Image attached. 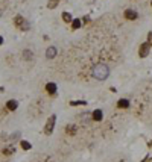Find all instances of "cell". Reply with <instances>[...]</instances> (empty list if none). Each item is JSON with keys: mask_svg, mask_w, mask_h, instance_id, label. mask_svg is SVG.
<instances>
[{"mask_svg": "<svg viewBox=\"0 0 152 162\" xmlns=\"http://www.w3.org/2000/svg\"><path fill=\"white\" fill-rule=\"evenodd\" d=\"M91 76H93L96 80H105L108 76H110V67L107 64H97V65L93 67L91 70Z\"/></svg>", "mask_w": 152, "mask_h": 162, "instance_id": "6da1fadb", "label": "cell"}, {"mask_svg": "<svg viewBox=\"0 0 152 162\" xmlns=\"http://www.w3.org/2000/svg\"><path fill=\"white\" fill-rule=\"evenodd\" d=\"M14 26L17 28L18 30H29L31 29V24H29V21L26 20L23 15H15L14 17Z\"/></svg>", "mask_w": 152, "mask_h": 162, "instance_id": "7a4b0ae2", "label": "cell"}, {"mask_svg": "<svg viewBox=\"0 0 152 162\" xmlns=\"http://www.w3.org/2000/svg\"><path fill=\"white\" fill-rule=\"evenodd\" d=\"M55 123H56V115L53 114L47 118V121H46V126H44V133L46 135H52L53 132V129H55Z\"/></svg>", "mask_w": 152, "mask_h": 162, "instance_id": "3957f363", "label": "cell"}, {"mask_svg": "<svg viewBox=\"0 0 152 162\" xmlns=\"http://www.w3.org/2000/svg\"><path fill=\"white\" fill-rule=\"evenodd\" d=\"M151 44H152V42L146 41V42H143V44L140 46V48H138V55H140V58H146V56L149 55V48H151Z\"/></svg>", "mask_w": 152, "mask_h": 162, "instance_id": "277c9868", "label": "cell"}, {"mask_svg": "<svg viewBox=\"0 0 152 162\" xmlns=\"http://www.w3.org/2000/svg\"><path fill=\"white\" fill-rule=\"evenodd\" d=\"M123 17L126 18V20H137L138 18V14H137V11H134V9H126L123 12Z\"/></svg>", "mask_w": 152, "mask_h": 162, "instance_id": "5b68a950", "label": "cell"}, {"mask_svg": "<svg viewBox=\"0 0 152 162\" xmlns=\"http://www.w3.org/2000/svg\"><path fill=\"white\" fill-rule=\"evenodd\" d=\"M46 93L49 94V95H55L56 94V89H58V86H56V83H53V82H49V83H46Z\"/></svg>", "mask_w": 152, "mask_h": 162, "instance_id": "8992f818", "label": "cell"}, {"mask_svg": "<svg viewBox=\"0 0 152 162\" xmlns=\"http://www.w3.org/2000/svg\"><path fill=\"white\" fill-rule=\"evenodd\" d=\"M102 118H104V111L102 109H94L91 112V120L93 121H102Z\"/></svg>", "mask_w": 152, "mask_h": 162, "instance_id": "52a82bcc", "label": "cell"}, {"mask_svg": "<svg viewBox=\"0 0 152 162\" xmlns=\"http://www.w3.org/2000/svg\"><path fill=\"white\" fill-rule=\"evenodd\" d=\"M56 53H58L56 47L55 46H50V47H47V50H46V58L47 59H53V58L56 56Z\"/></svg>", "mask_w": 152, "mask_h": 162, "instance_id": "ba28073f", "label": "cell"}, {"mask_svg": "<svg viewBox=\"0 0 152 162\" xmlns=\"http://www.w3.org/2000/svg\"><path fill=\"white\" fill-rule=\"evenodd\" d=\"M17 108H18V102L17 100H8L6 102V109L8 111H11V112H12V111H15V109H17Z\"/></svg>", "mask_w": 152, "mask_h": 162, "instance_id": "9c48e42d", "label": "cell"}, {"mask_svg": "<svg viewBox=\"0 0 152 162\" xmlns=\"http://www.w3.org/2000/svg\"><path fill=\"white\" fill-rule=\"evenodd\" d=\"M129 105H131V103H129L128 99H120L117 102V108H120V109H128Z\"/></svg>", "mask_w": 152, "mask_h": 162, "instance_id": "30bf717a", "label": "cell"}, {"mask_svg": "<svg viewBox=\"0 0 152 162\" xmlns=\"http://www.w3.org/2000/svg\"><path fill=\"white\" fill-rule=\"evenodd\" d=\"M23 59L24 61H32V59H34V52L32 50H29V48H26V50H23Z\"/></svg>", "mask_w": 152, "mask_h": 162, "instance_id": "8fae6325", "label": "cell"}, {"mask_svg": "<svg viewBox=\"0 0 152 162\" xmlns=\"http://www.w3.org/2000/svg\"><path fill=\"white\" fill-rule=\"evenodd\" d=\"M70 24H72V29L73 30H78V29H81V26H82V21H81L79 18H73V21Z\"/></svg>", "mask_w": 152, "mask_h": 162, "instance_id": "7c38bea8", "label": "cell"}, {"mask_svg": "<svg viewBox=\"0 0 152 162\" xmlns=\"http://www.w3.org/2000/svg\"><path fill=\"white\" fill-rule=\"evenodd\" d=\"M76 126L75 124H67V127H66V132H67V135H70V136H73V135L76 133Z\"/></svg>", "mask_w": 152, "mask_h": 162, "instance_id": "4fadbf2b", "label": "cell"}, {"mask_svg": "<svg viewBox=\"0 0 152 162\" xmlns=\"http://www.w3.org/2000/svg\"><path fill=\"white\" fill-rule=\"evenodd\" d=\"M62 21H66V23H72L73 21V15L70 14V12H62Z\"/></svg>", "mask_w": 152, "mask_h": 162, "instance_id": "5bb4252c", "label": "cell"}, {"mask_svg": "<svg viewBox=\"0 0 152 162\" xmlns=\"http://www.w3.org/2000/svg\"><path fill=\"white\" fill-rule=\"evenodd\" d=\"M87 103L88 102H85V100H72L70 106H87Z\"/></svg>", "mask_w": 152, "mask_h": 162, "instance_id": "9a60e30c", "label": "cell"}, {"mask_svg": "<svg viewBox=\"0 0 152 162\" xmlns=\"http://www.w3.org/2000/svg\"><path fill=\"white\" fill-rule=\"evenodd\" d=\"M59 2H61V0H49V2H47V8L49 9H55L59 5Z\"/></svg>", "mask_w": 152, "mask_h": 162, "instance_id": "2e32d148", "label": "cell"}, {"mask_svg": "<svg viewBox=\"0 0 152 162\" xmlns=\"http://www.w3.org/2000/svg\"><path fill=\"white\" fill-rule=\"evenodd\" d=\"M20 145H21V149H23V150H31L32 149V144L29 141H24V139L20 143Z\"/></svg>", "mask_w": 152, "mask_h": 162, "instance_id": "e0dca14e", "label": "cell"}, {"mask_svg": "<svg viewBox=\"0 0 152 162\" xmlns=\"http://www.w3.org/2000/svg\"><path fill=\"white\" fill-rule=\"evenodd\" d=\"M14 152H15V149H14V147H6V149L3 150V155H12Z\"/></svg>", "mask_w": 152, "mask_h": 162, "instance_id": "ac0fdd59", "label": "cell"}, {"mask_svg": "<svg viewBox=\"0 0 152 162\" xmlns=\"http://www.w3.org/2000/svg\"><path fill=\"white\" fill-rule=\"evenodd\" d=\"M81 21H82V24H88L90 21H91V18L88 17V15H85V17H84L82 20H81Z\"/></svg>", "mask_w": 152, "mask_h": 162, "instance_id": "d6986e66", "label": "cell"}, {"mask_svg": "<svg viewBox=\"0 0 152 162\" xmlns=\"http://www.w3.org/2000/svg\"><path fill=\"white\" fill-rule=\"evenodd\" d=\"M3 44V36H0V46Z\"/></svg>", "mask_w": 152, "mask_h": 162, "instance_id": "ffe728a7", "label": "cell"}, {"mask_svg": "<svg viewBox=\"0 0 152 162\" xmlns=\"http://www.w3.org/2000/svg\"><path fill=\"white\" fill-rule=\"evenodd\" d=\"M0 17H2V11H0Z\"/></svg>", "mask_w": 152, "mask_h": 162, "instance_id": "44dd1931", "label": "cell"}, {"mask_svg": "<svg viewBox=\"0 0 152 162\" xmlns=\"http://www.w3.org/2000/svg\"><path fill=\"white\" fill-rule=\"evenodd\" d=\"M151 162H152V159H151Z\"/></svg>", "mask_w": 152, "mask_h": 162, "instance_id": "7402d4cb", "label": "cell"}, {"mask_svg": "<svg viewBox=\"0 0 152 162\" xmlns=\"http://www.w3.org/2000/svg\"><path fill=\"white\" fill-rule=\"evenodd\" d=\"M151 5H152V2H151Z\"/></svg>", "mask_w": 152, "mask_h": 162, "instance_id": "603a6c76", "label": "cell"}]
</instances>
